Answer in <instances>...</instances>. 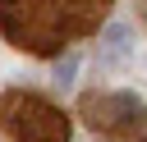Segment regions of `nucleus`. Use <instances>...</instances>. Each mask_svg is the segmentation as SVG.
I'll list each match as a JSON object with an SVG mask.
<instances>
[{
    "label": "nucleus",
    "mask_w": 147,
    "mask_h": 142,
    "mask_svg": "<svg viewBox=\"0 0 147 142\" xmlns=\"http://www.w3.org/2000/svg\"><path fill=\"white\" fill-rule=\"evenodd\" d=\"M110 0H0V32L28 55H55L101 23Z\"/></svg>",
    "instance_id": "1"
},
{
    "label": "nucleus",
    "mask_w": 147,
    "mask_h": 142,
    "mask_svg": "<svg viewBox=\"0 0 147 142\" xmlns=\"http://www.w3.org/2000/svg\"><path fill=\"white\" fill-rule=\"evenodd\" d=\"M0 133L9 142H69V119L46 96L5 92L0 96Z\"/></svg>",
    "instance_id": "2"
},
{
    "label": "nucleus",
    "mask_w": 147,
    "mask_h": 142,
    "mask_svg": "<svg viewBox=\"0 0 147 142\" xmlns=\"http://www.w3.org/2000/svg\"><path fill=\"white\" fill-rule=\"evenodd\" d=\"M78 115L106 142H147V105L133 92H87Z\"/></svg>",
    "instance_id": "3"
},
{
    "label": "nucleus",
    "mask_w": 147,
    "mask_h": 142,
    "mask_svg": "<svg viewBox=\"0 0 147 142\" xmlns=\"http://www.w3.org/2000/svg\"><path fill=\"white\" fill-rule=\"evenodd\" d=\"M101 46H106V64H119V60L129 55V27H124V23H110V27L101 32Z\"/></svg>",
    "instance_id": "4"
},
{
    "label": "nucleus",
    "mask_w": 147,
    "mask_h": 142,
    "mask_svg": "<svg viewBox=\"0 0 147 142\" xmlns=\"http://www.w3.org/2000/svg\"><path fill=\"white\" fill-rule=\"evenodd\" d=\"M74 78H78V55H64V60L55 64V82H60V87H69Z\"/></svg>",
    "instance_id": "5"
},
{
    "label": "nucleus",
    "mask_w": 147,
    "mask_h": 142,
    "mask_svg": "<svg viewBox=\"0 0 147 142\" xmlns=\"http://www.w3.org/2000/svg\"><path fill=\"white\" fill-rule=\"evenodd\" d=\"M138 5H142V9H147V0H138Z\"/></svg>",
    "instance_id": "6"
}]
</instances>
